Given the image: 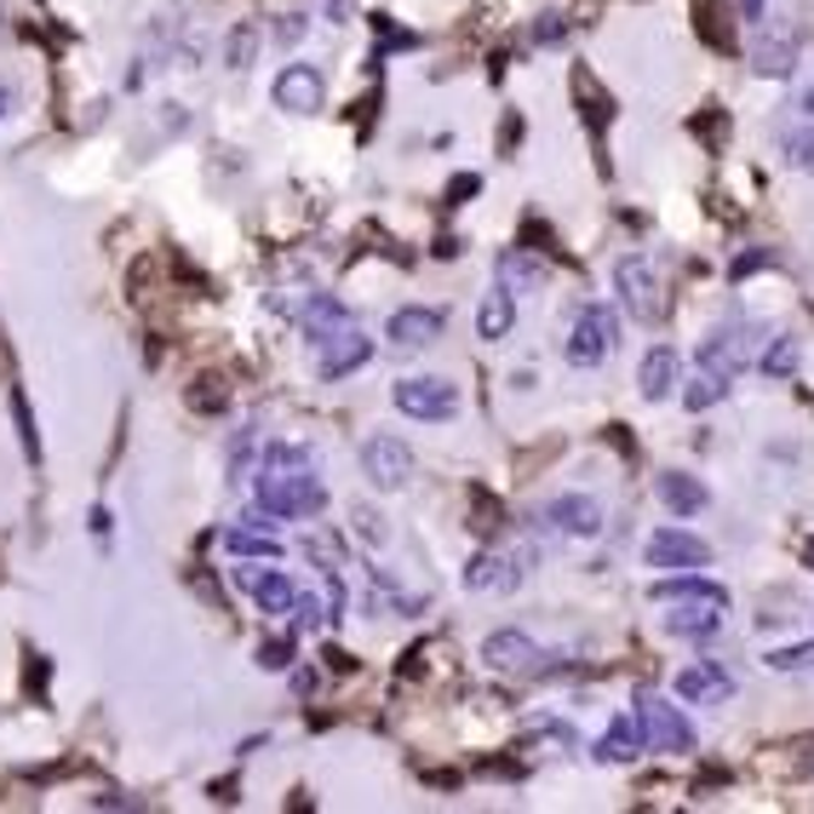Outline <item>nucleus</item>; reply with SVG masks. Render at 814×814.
<instances>
[{"mask_svg": "<svg viewBox=\"0 0 814 814\" xmlns=\"http://www.w3.org/2000/svg\"><path fill=\"white\" fill-rule=\"evenodd\" d=\"M252 499H259L264 517H316L321 505H327V488L316 482L310 448H287V442L264 448L259 482H252Z\"/></svg>", "mask_w": 814, "mask_h": 814, "instance_id": "1", "label": "nucleus"}, {"mask_svg": "<svg viewBox=\"0 0 814 814\" xmlns=\"http://www.w3.org/2000/svg\"><path fill=\"white\" fill-rule=\"evenodd\" d=\"M654 602H666V631L671 637H711L728 614V591L711 585L700 574H677V579H659L654 585Z\"/></svg>", "mask_w": 814, "mask_h": 814, "instance_id": "2", "label": "nucleus"}, {"mask_svg": "<svg viewBox=\"0 0 814 814\" xmlns=\"http://www.w3.org/2000/svg\"><path fill=\"white\" fill-rule=\"evenodd\" d=\"M614 287H620V304L637 321H666V282H659V270H654V259H643V252H625V259L614 264Z\"/></svg>", "mask_w": 814, "mask_h": 814, "instance_id": "3", "label": "nucleus"}, {"mask_svg": "<svg viewBox=\"0 0 814 814\" xmlns=\"http://www.w3.org/2000/svg\"><path fill=\"white\" fill-rule=\"evenodd\" d=\"M762 344H769V333L762 327H746V321H728V327H717L705 344H700V368L705 373H723V378H734L740 368H751L757 355H762Z\"/></svg>", "mask_w": 814, "mask_h": 814, "instance_id": "4", "label": "nucleus"}, {"mask_svg": "<svg viewBox=\"0 0 814 814\" xmlns=\"http://www.w3.org/2000/svg\"><path fill=\"white\" fill-rule=\"evenodd\" d=\"M614 339H620L614 310H602V304H585V310L574 316V333H568V362H574V368H602L608 355H614Z\"/></svg>", "mask_w": 814, "mask_h": 814, "instance_id": "5", "label": "nucleus"}, {"mask_svg": "<svg viewBox=\"0 0 814 814\" xmlns=\"http://www.w3.org/2000/svg\"><path fill=\"white\" fill-rule=\"evenodd\" d=\"M310 350H316V373L321 378H344V373H355L373 355V339L355 327V316L350 321H339V327H327L321 339H310Z\"/></svg>", "mask_w": 814, "mask_h": 814, "instance_id": "6", "label": "nucleus"}, {"mask_svg": "<svg viewBox=\"0 0 814 814\" xmlns=\"http://www.w3.org/2000/svg\"><path fill=\"white\" fill-rule=\"evenodd\" d=\"M391 402L402 407L407 419H453L460 414V385H448V378H396Z\"/></svg>", "mask_w": 814, "mask_h": 814, "instance_id": "7", "label": "nucleus"}, {"mask_svg": "<svg viewBox=\"0 0 814 814\" xmlns=\"http://www.w3.org/2000/svg\"><path fill=\"white\" fill-rule=\"evenodd\" d=\"M362 471H368V482L378 494H396V488H407L414 482V453H407V442L402 437H368L362 442Z\"/></svg>", "mask_w": 814, "mask_h": 814, "instance_id": "8", "label": "nucleus"}, {"mask_svg": "<svg viewBox=\"0 0 814 814\" xmlns=\"http://www.w3.org/2000/svg\"><path fill=\"white\" fill-rule=\"evenodd\" d=\"M540 528L563 533V540H597L602 533V505L591 494H563L540 505Z\"/></svg>", "mask_w": 814, "mask_h": 814, "instance_id": "9", "label": "nucleus"}, {"mask_svg": "<svg viewBox=\"0 0 814 814\" xmlns=\"http://www.w3.org/2000/svg\"><path fill=\"white\" fill-rule=\"evenodd\" d=\"M327 104V75L316 64H287L275 75V110L287 115H316Z\"/></svg>", "mask_w": 814, "mask_h": 814, "instance_id": "10", "label": "nucleus"}, {"mask_svg": "<svg viewBox=\"0 0 814 814\" xmlns=\"http://www.w3.org/2000/svg\"><path fill=\"white\" fill-rule=\"evenodd\" d=\"M637 711H643V728H648V746L654 751H694V728H689V717H682L671 700L643 694Z\"/></svg>", "mask_w": 814, "mask_h": 814, "instance_id": "11", "label": "nucleus"}, {"mask_svg": "<svg viewBox=\"0 0 814 814\" xmlns=\"http://www.w3.org/2000/svg\"><path fill=\"white\" fill-rule=\"evenodd\" d=\"M677 700H689V705H723V700H734V677L723 671V659H694V666L677 671Z\"/></svg>", "mask_w": 814, "mask_h": 814, "instance_id": "12", "label": "nucleus"}, {"mask_svg": "<svg viewBox=\"0 0 814 814\" xmlns=\"http://www.w3.org/2000/svg\"><path fill=\"white\" fill-rule=\"evenodd\" d=\"M711 563V545L689 528H659L648 540V568H705Z\"/></svg>", "mask_w": 814, "mask_h": 814, "instance_id": "13", "label": "nucleus"}, {"mask_svg": "<svg viewBox=\"0 0 814 814\" xmlns=\"http://www.w3.org/2000/svg\"><path fill=\"white\" fill-rule=\"evenodd\" d=\"M482 659H488L494 671H517V677H528V671H545L540 666V648H533V637L528 631H494L488 643H482Z\"/></svg>", "mask_w": 814, "mask_h": 814, "instance_id": "14", "label": "nucleus"}, {"mask_svg": "<svg viewBox=\"0 0 814 814\" xmlns=\"http://www.w3.org/2000/svg\"><path fill=\"white\" fill-rule=\"evenodd\" d=\"M442 327H448V316H442V310L407 304V310H396V316H391L385 333H391V344H396V350H430V344L442 339Z\"/></svg>", "mask_w": 814, "mask_h": 814, "instance_id": "15", "label": "nucleus"}, {"mask_svg": "<svg viewBox=\"0 0 814 814\" xmlns=\"http://www.w3.org/2000/svg\"><path fill=\"white\" fill-rule=\"evenodd\" d=\"M798 53H803V35L798 30H769L757 46H751V69L762 81H785L798 69Z\"/></svg>", "mask_w": 814, "mask_h": 814, "instance_id": "16", "label": "nucleus"}, {"mask_svg": "<svg viewBox=\"0 0 814 814\" xmlns=\"http://www.w3.org/2000/svg\"><path fill=\"white\" fill-rule=\"evenodd\" d=\"M494 275H499V287L505 293H540L545 282H551V270H545V259L540 252H528V247H505L499 252V264H494Z\"/></svg>", "mask_w": 814, "mask_h": 814, "instance_id": "17", "label": "nucleus"}, {"mask_svg": "<svg viewBox=\"0 0 814 814\" xmlns=\"http://www.w3.org/2000/svg\"><path fill=\"white\" fill-rule=\"evenodd\" d=\"M654 494H659V505H666L671 517H700L705 505H711L705 482H700V476H689V471H659Z\"/></svg>", "mask_w": 814, "mask_h": 814, "instance_id": "18", "label": "nucleus"}, {"mask_svg": "<svg viewBox=\"0 0 814 814\" xmlns=\"http://www.w3.org/2000/svg\"><path fill=\"white\" fill-rule=\"evenodd\" d=\"M236 579L252 591V602H259L264 614H293L298 585H293L287 574H275V568H236Z\"/></svg>", "mask_w": 814, "mask_h": 814, "instance_id": "19", "label": "nucleus"}, {"mask_svg": "<svg viewBox=\"0 0 814 814\" xmlns=\"http://www.w3.org/2000/svg\"><path fill=\"white\" fill-rule=\"evenodd\" d=\"M643 740H648L643 711H620V717L608 723V734L597 740V757H602V762H631V757L643 751Z\"/></svg>", "mask_w": 814, "mask_h": 814, "instance_id": "20", "label": "nucleus"}, {"mask_svg": "<svg viewBox=\"0 0 814 814\" xmlns=\"http://www.w3.org/2000/svg\"><path fill=\"white\" fill-rule=\"evenodd\" d=\"M517 579H522V568L511 563V556H499V551H482V556H471V568H465V585L471 591H517Z\"/></svg>", "mask_w": 814, "mask_h": 814, "instance_id": "21", "label": "nucleus"}, {"mask_svg": "<svg viewBox=\"0 0 814 814\" xmlns=\"http://www.w3.org/2000/svg\"><path fill=\"white\" fill-rule=\"evenodd\" d=\"M677 350L671 344H654L648 355H643V368H637V385H643V396L648 402H666L671 391H677Z\"/></svg>", "mask_w": 814, "mask_h": 814, "instance_id": "22", "label": "nucleus"}, {"mask_svg": "<svg viewBox=\"0 0 814 814\" xmlns=\"http://www.w3.org/2000/svg\"><path fill=\"white\" fill-rule=\"evenodd\" d=\"M517 327V298L505 293V287H494L488 298H482V310H476V339H488V344H499L505 333Z\"/></svg>", "mask_w": 814, "mask_h": 814, "instance_id": "23", "label": "nucleus"}, {"mask_svg": "<svg viewBox=\"0 0 814 814\" xmlns=\"http://www.w3.org/2000/svg\"><path fill=\"white\" fill-rule=\"evenodd\" d=\"M574 98H579V115L591 121L597 133H602L608 121H614V98L597 87V75H591V69H574Z\"/></svg>", "mask_w": 814, "mask_h": 814, "instance_id": "24", "label": "nucleus"}, {"mask_svg": "<svg viewBox=\"0 0 814 814\" xmlns=\"http://www.w3.org/2000/svg\"><path fill=\"white\" fill-rule=\"evenodd\" d=\"M798 362H803V339H792V333L769 339V344H762V355H757V368L769 373V378H792Z\"/></svg>", "mask_w": 814, "mask_h": 814, "instance_id": "25", "label": "nucleus"}, {"mask_svg": "<svg viewBox=\"0 0 814 814\" xmlns=\"http://www.w3.org/2000/svg\"><path fill=\"white\" fill-rule=\"evenodd\" d=\"M694 30H700V41L711 46V53H734V30L717 12V0H694Z\"/></svg>", "mask_w": 814, "mask_h": 814, "instance_id": "26", "label": "nucleus"}, {"mask_svg": "<svg viewBox=\"0 0 814 814\" xmlns=\"http://www.w3.org/2000/svg\"><path fill=\"white\" fill-rule=\"evenodd\" d=\"M224 545H230L236 556H282V540H275L270 528H230Z\"/></svg>", "mask_w": 814, "mask_h": 814, "instance_id": "27", "label": "nucleus"}, {"mask_svg": "<svg viewBox=\"0 0 814 814\" xmlns=\"http://www.w3.org/2000/svg\"><path fill=\"white\" fill-rule=\"evenodd\" d=\"M252 46H259V30H252V23H236V30L224 35V69H247Z\"/></svg>", "mask_w": 814, "mask_h": 814, "instance_id": "28", "label": "nucleus"}, {"mask_svg": "<svg viewBox=\"0 0 814 814\" xmlns=\"http://www.w3.org/2000/svg\"><path fill=\"white\" fill-rule=\"evenodd\" d=\"M723 391H728V378L723 373H700L689 391H682V407H694V414H705L711 402H723Z\"/></svg>", "mask_w": 814, "mask_h": 814, "instance_id": "29", "label": "nucleus"}, {"mask_svg": "<svg viewBox=\"0 0 814 814\" xmlns=\"http://www.w3.org/2000/svg\"><path fill=\"white\" fill-rule=\"evenodd\" d=\"M471 499H476V517H471V528L482 533V540H494V533L505 528V505H499V499H488V494H482V488H476Z\"/></svg>", "mask_w": 814, "mask_h": 814, "instance_id": "30", "label": "nucleus"}, {"mask_svg": "<svg viewBox=\"0 0 814 814\" xmlns=\"http://www.w3.org/2000/svg\"><path fill=\"white\" fill-rule=\"evenodd\" d=\"M224 402H230V391H224V378H195V391H190V407H195V414H218V407Z\"/></svg>", "mask_w": 814, "mask_h": 814, "instance_id": "31", "label": "nucleus"}, {"mask_svg": "<svg viewBox=\"0 0 814 814\" xmlns=\"http://www.w3.org/2000/svg\"><path fill=\"white\" fill-rule=\"evenodd\" d=\"M769 666H775V671H798V666H814V637L775 648V654H769Z\"/></svg>", "mask_w": 814, "mask_h": 814, "instance_id": "32", "label": "nucleus"}, {"mask_svg": "<svg viewBox=\"0 0 814 814\" xmlns=\"http://www.w3.org/2000/svg\"><path fill=\"white\" fill-rule=\"evenodd\" d=\"M533 41H540V46L568 41V12H540V18H533Z\"/></svg>", "mask_w": 814, "mask_h": 814, "instance_id": "33", "label": "nucleus"}, {"mask_svg": "<svg viewBox=\"0 0 814 814\" xmlns=\"http://www.w3.org/2000/svg\"><path fill=\"white\" fill-rule=\"evenodd\" d=\"M259 666H264V671H287V666H293V637L259 643Z\"/></svg>", "mask_w": 814, "mask_h": 814, "instance_id": "34", "label": "nucleus"}, {"mask_svg": "<svg viewBox=\"0 0 814 814\" xmlns=\"http://www.w3.org/2000/svg\"><path fill=\"white\" fill-rule=\"evenodd\" d=\"M785 161H792L798 172H814V126H809V133H792V138H785Z\"/></svg>", "mask_w": 814, "mask_h": 814, "instance_id": "35", "label": "nucleus"}, {"mask_svg": "<svg viewBox=\"0 0 814 814\" xmlns=\"http://www.w3.org/2000/svg\"><path fill=\"white\" fill-rule=\"evenodd\" d=\"M316 625H321V602L310 591H298L293 597V631H316Z\"/></svg>", "mask_w": 814, "mask_h": 814, "instance_id": "36", "label": "nucleus"}, {"mask_svg": "<svg viewBox=\"0 0 814 814\" xmlns=\"http://www.w3.org/2000/svg\"><path fill=\"white\" fill-rule=\"evenodd\" d=\"M350 522H355V533H362V540L385 545V522H378V511H368V505H355V511H350Z\"/></svg>", "mask_w": 814, "mask_h": 814, "instance_id": "37", "label": "nucleus"}, {"mask_svg": "<svg viewBox=\"0 0 814 814\" xmlns=\"http://www.w3.org/2000/svg\"><path fill=\"white\" fill-rule=\"evenodd\" d=\"M694 133H700V138H711V144L728 138V115H723V121H717V115H700V121H694Z\"/></svg>", "mask_w": 814, "mask_h": 814, "instance_id": "38", "label": "nucleus"}, {"mask_svg": "<svg viewBox=\"0 0 814 814\" xmlns=\"http://www.w3.org/2000/svg\"><path fill=\"white\" fill-rule=\"evenodd\" d=\"M316 7H321V18H327V23H344L355 0H316Z\"/></svg>", "mask_w": 814, "mask_h": 814, "instance_id": "39", "label": "nucleus"}, {"mask_svg": "<svg viewBox=\"0 0 814 814\" xmlns=\"http://www.w3.org/2000/svg\"><path fill=\"white\" fill-rule=\"evenodd\" d=\"M762 264H769V252H746V259H734V282L751 275V270H762Z\"/></svg>", "mask_w": 814, "mask_h": 814, "instance_id": "40", "label": "nucleus"}, {"mask_svg": "<svg viewBox=\"0 0 814 814\" xmlns=\"http://www.w3.org/2000/svg\"><path fill=\"white\" fill-rule=\"evenodd\" d=\"M762 12H769V0H740V18L746 23H762Z\"/></svg>", "mask_w": 814, "mask_h": 814, "instance_id": "41", "label": "nucleus"}, {"mask_svg": "<svg viewBox=\"0 0 814 814\" xmlns=\"http://www.w3.org/2000/svg\"><path fill=\"white\" fill-rule=\"evenodd\" d=\"M92 533H98V540H110V511H104V505L92 511Z\"/></svg>", "mask_w": 814, "mask_h": 814, "instance_id": "42", "label": "nucleus"}, {"mask_svg": "<svg viewBox=\"0 0 814 814\" xmlns=\"http://www.w3.org/2000/svg\"><path fill=\"white\" fill-rule=\"evenodd\" d=\"M798 110H803V115H809V121H814V81H809V87H803V104H798Z\"/></svg>", "mask_w": 814, "mask_h": 814, "instance_id": "43", "label": "nucleus"}, {"mask_svg": "<svg viewBox=\"0 0 814 814\" xmlns=\"http://www.w3.org/2000/svg\"><path fill=\"white\" fill-rule=\"evenodd\" d=\"M7 110H12V92H7V87H0V115H7Z\"/></svg>", "mask_w": 814, "mask_h": 814, "instance_id": "44", "label": "nucleus"}, {"mask_svg": "<svg viewBox=\"0 0 814 814\" xmlns=\"http://www.w3.org/2000/svg\"><path fill=\"white\" fill-rule=\"evenodd\" d=\"M803 556H809V568H814V540H809V545H803Z\"/></svg>", "mask_w": 814, "mask_h": 814, "instance_id": "45", "label": "nucleus"}]
</instances>
